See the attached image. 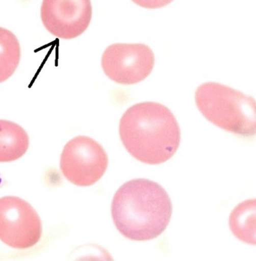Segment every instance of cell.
I'll return each instance as SVG.
<instances>
[{"instance_id":"cell-3","label":"cell","mask_w":256,"mask_h":261,"mask_svg":"<svg viewBox=\"0 0 256 261\" xmlns=\"http://www.w3.org/2000/svg\"><path fill=\"white\" fill-rule=\"evenodd\" d=\"M195 100L200 113L215 126L240 137H256V101L251 96L209 82L198 86Z\"/></svg>"},{"instance_id":"cell-1","label":"cell","mask_w":256,"mask_h":261,"mask_svg":"<svg viewBox=\"0 0 256 261\" xmlns=\"http://www.w3.org/2000/svg\"><path fill=\"white\" fill-rule=\"evenodd\" d=\"M119 135L128 153L148 165L170 160L181 142L175 115L156 102H140L128 108L120 120Z\"/></svg>"},{"instance_id":"cell-5","label":"cell","mask_w":256,"mask_h":261,"mask_svg":"<svg viewBox=\"0 0 256 261\" xmlns=\"http://www.w3.org/2000/svg\"><path fill=\"white\" fill-rule=\"evenodd\" d=\"M42 224L34 208L18 197L0 198V240L14 249L33 247L41 240Z\"/></svg>"},{"instance_id":"cell-8","label":"cell","mask_w":256,"mask_h":261,"mask_svg":"<svg viewBox=\"0 0 256 261\" xmlns=\"http://www.w3.org/2000/svg\"><path fill=\"white\" fill-rule=\"evenodd\" d=\"M30 146V138L20 125L0 120V163L20 159Z\"/></svg>"},{"instance_id":"cell-10","label":"cell","mask_w":256,"mask_h":261,"mask_svg":"<svg viewBox=\"0 0 256 261\" xmlns=\"http://www.w3.org/2000/svg\"><path fill=\"white\" fill-rule=\"evenodd\" d=\"M21 50L16 35L0 27V83L10 78L20 63Z\"/></svg>"},{"instance_id":"cell-11","label":"cell","mask_w":256,"mask_h":261,"mask_svg":"<svg viewBox=\"0 0 256 261\" xmlns=\"http://www.w3.org/2000/svg\"><path fill=\"white\" fill-rule=\"evenodd\" d=\"M135 4L144 9H158L170 4L174 0H132Z\"/></svg>"},{"instance_id":"cell-6","label":"cell","mask_w":256,"mask_h":261,"mask_svg":"<svg viewBox=\"0 0 256 261\" xmlns=\"http://www.w3.org/2000/svg\"><path fill=\"white\" fill-rule=\"evenodd\" d=\"M155 54L143 44H114L104 52L101 65L106 76L121 85L137 84L146 79L155 66Z\"/></svg>"},{"instance_id":"cell-4","label":"cell","mask_w":256,"mask_h":261,"mask_svg":"<svg viewBox=\"0 0 256 261\" xmlns=\"http://www.w3.org/2000/svg\"><path fill=\"white\" fill-rule=\"evenodd\" d=\"M109 159L105 148L92 138L79 136L64 147L60 168L65 178L78 187H90L105 174Z\"/></svg>"},{"instance_id":"cell-2","label":"cell","mask_w":256,"mask_h":261,"mask_svg":"<svg viewBox=\"0 0 256 261\" xmlns=\"http://www.w3.org/2000/svg\"><path fill=\"white\" fill-rule=\"evenodd\" d=\"M111 214L117 230L126 238L146 241L159 237L170 222L172 204L158 182L134 179L115 194Z\"/></svg>"},{"instance_id":"cell-7","label":"cell","mask_w":256,"mask_h":261,"mask_svg":"<svg viewBox=\"0 0 256 261\" xmlns=\"http://www.w3.org/2000/svg\"><path fill=\"white\" fill-rule=\"evenodd\" d=\"M91 0H43L41 18L50 34L70 40L83 34L91 23Z\"/></svg>"},{"instance_id":"cell-9","label":"cell","mask_w":256,"mask_h":261,"mask_svg":"<svg viewBox=\"0 0 256 261\" xmlns=\"http://www.w3.org/2000/svg\"><path fill=\"white\" fill-rule=\"evenodd\" d=\"M229 227L235 238L256 246V198L235 206L230 214Z\"/></svg>"}]
</instances>
